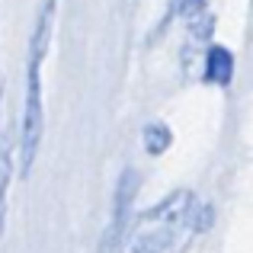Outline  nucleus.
<instances>
[{
  "label": "nucleus",
  "mask_w": 253,
  "mask_h": 253,
  "mask_svg": "<svg viewBox=\"0 0 253 253\" xmlns=\"http://www.w3.org/2000/svg\"><path fill=\"white\" fill-rule=\"evenodd\" d=\"M0 119H3V77H0Z\"/></svg>",
  "instance_id": "7"
},
{
  "label": "nucleus",
  "mask_w": 253,
  "mask_h": 253,
  "mask_svg": "<svg viewBox=\"0 0 253 253\" xmlns=\"http://www.w3.org/2000/svg\"><path fill=\"white\" fill-rule=\"evenodd\" d=\"M13 176V151H0V234L6 228V192Z\"/></svg>",
  "instance_id": "6"
},
{
  "label": "nucleus",
  "mask_w": 253,
  "mask_h": 253,
  "mask_svg": "<svg viewBox=\"0 0 253 253\" xmlns=\"http://www.w3.org/2000/svg\"><path fill=\"white\" fill-rule=\"evenodd\" d=\"M144 151H148L151 157H161L164 151L170 148V141H173V135H170V128L164 122H151V125H144Z\"/></svg>",
  "instance_id": "5"
},
{
  "label": "nucleus",
  "mask_w": 253,
  "mask_h": 253,
  "mask_svg": "<svg viewBox=\"0 0 253 253\" xmlns=\"http://www.w3.org/2000/svg\"><path fill=\"white\" fill-rule=\"evenodd\" d=\"M205 81L209 84H231V77H234V55H231L228 48H221V45H211L209 51H205Z\"/></svg>",
  "instance_id": "4"
},
{
  "label": "nucleus",
  "mask_w": 253,
  "mask_h": 253,
  "mask_svg": "<svg viewBox=\"0 0 253 253\" xmlns=\"http://www.w3.org/2000/svg\"><path fill=\"white\" fill-rule=\"evenodd\" d=\"M58 0H42L36 13V26L29 36V51H26V99H23V128H19V176H29L32 164L39 154L45 128L42 112V64L51 45V23H55Z\"/></svg>",
  "instance_id": "2"
},
{
  "label": "nucleus",
  "mask_w": 253,
  "mask_h": 253,
  "mask_svg": "<svg viewBox=\"0 0 253 253\" xmlns=\"http://www.w3.org/2000/svg\"><path fill=\"white\" fill-rule=\"evenodd\" d=\"M209 209L189 189H176L128 221L122 247L125 253H179L199 231L209 228Z\"/></svg>",
  "instance_id": "1"
},
{
  "label": "nucleus",
  "mask_w": 253,
  "mask_h": 253,
  "mask_svg": "<svg viewBox=\"0 0 253 253\" xmlns=\"http://www.w3.org/2000/svg\"><path fill=\"white\" fill-rule=\"evenodd\" d=\"M135 196H138V173L135 170H122L119 176V186H116V202H112V221H109V234L106 241L99 244V253H112L122 247V237L128 231V221H131V205H135Z\"/></svg>",
  "instance_id": "3"
}]
</instances>
